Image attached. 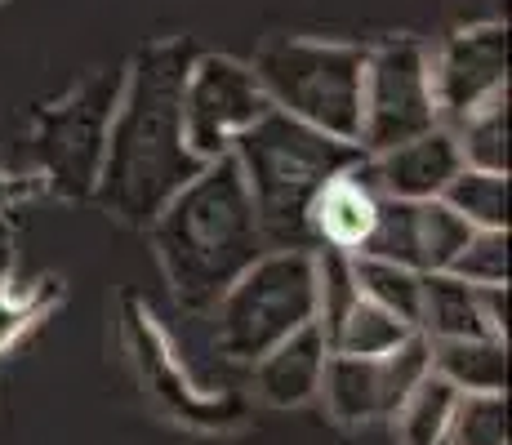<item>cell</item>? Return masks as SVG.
<instances>
[{
	"label": "cell",
	"instance_id": "obj_15",
	"mask_svg": "<svg viewBox=\"0 0 512 445\" xmlns=\"http://www.w3.org/2000/svg\"><path fill=\"white\" fill-rule=\"evenodd\" d=\"M419 334L437 339H495L486 325V312H481V290L450 272H423L419 285Z\"/></svg>",
	"mask_w": 512,
	"mask_h": 445
},
{
	"label": "cell",
	"instance_id": "obj_2",
	"mask_svg": "<svg viewBox=\"0 0 512 445\" xmlns=\"http://www.w3.org/2000/svg\"><path fill=\"white\" fill-rule=\"evenodd\" d=\"M152 245L174 299L187 312H210L236 276L268 250L232 152L205 161L192 183L161 205L152 219Z\"/></svg>",
	"mask_w": 512,
	"mask_h": 445
},
{
	"label": "cell",
	"instance_id": "obj_1",
	"mask_svg": "<svg viewBox=\"0 0 512 445\" xmlns=\"http://www.w3.org/2000/svg\"><path fill=\"white\" fill-rule=\"evenodd\" d=\"M192 58L196 49L183 36L156 41L121 81L94 196L130 227H152L161 205L205 165L183 138V81Z\"/></svg>",
	"mask_w": 512,
	"mask_h": 445
},
{
	"label": "cell",
	"instance_id": "obj_3",
	"mask_svg": "<svg viewBox=\"0 0 512 445\" xmlns=\"http://www.w3.org/2000/svg\"><path fill=\"white\" fill-rule=\"evenodd\" d=\"M232 156L241 165L254 214H259L263 241L272 250H317L308 232L312 201H317V192L334 174L352 170L366 152L357 143L330 138L312 130V125L294 121V116L277 112V107H268L232 143Z\"/></svg>",
	"mask_w": 512,
	"mask_h": 445
},
{
	"label": "cell",
	"instance_id": "obj_25",
	"mask_svg": "<svg viewBox=\"0 0 512 445\" xmlns=\"http://www.w3.org/2000/svg\"><path fill=\"white\" fill-rule=\"evenodd\" d=\"M54 285L41 294V290H14V281L5 276V267H0V352L9 348V343L18 339V334L27 330L32 321H41V312L49 308V299H54Z\"/></svg>",
	"mask_w": 512,
	"mask_h": 445
},
{
	"label": "cell",
	"instance_id": "obj_24",
	"mask_svg": "<svg viewBox=\"0 0 512 445\" xmlns=\"http://www.w3.org/2000/svg\"><path fill=\"white\" fill-rule=\"evenodd\" d=\"M446 272L468 285H508V232L477 227Z\"/></svg>",
	"mask_w": 512,
	"mask_h": 445
},
{
	"label": "cell",
	"instance_id": "obj_6",
	"mask_svg": "<svg viewBox=\"0 0 512 445\" xmlns=\"http://www.w3.org/2000/svg\"><path fill=\"white\" fill-rule=\"evenodd\" d=\"M441 125L437 98H432L428 49L410 36L366 49V76H361V152H388V147L419 138Z\"/></svg>",
	"mask_w": 512,
	"mask_h": 445
},
{
	"label": "cell",
	"instance_id": "obj_10",
	"mask_svg": "<svg viewBox=\"0 0 512 445\" xmlns=\"http://www.w3.org/2000/svg\"><path fill=\"white\" fill-rule=\"evenodd\" d=\"M428 72L441 125L464 121L481 103L508 94V27L477 23L455 32L437 54H428Z\"/></svg>",
	"mask_w": 512,
	"mask_h": 445
},
{
	"label": "cell",
	"instance_id": "obj_21",
	"mask_svg": "<svg viewBox=\"0 0 512 445\" xmlns=\"http://www.w3.org/2000/svg\"><path fill=\"white\" fill-rule=\"evenodd\" d=\"M450 134H455L464 165L508 174V94L481 103L477 112H468L464 121L450 125Z\"/></svg>",
	"mask_w": 512,
	"mask_h": 445
},
{
	"label": "cell",
	"instance_id": "obj_20",
	"mask_svg": "<svg viewBox=\"0 0 512 445\" xmlns=\"http://www.w3.org/2000/svg\"><path fill=\"white\" fill-rule=\"evenodd\" d=\"M441 201H446L468 227L508 232V174L472 170V165H464V170L446 183Z\"/></svg>",
	"mask_w": 512,
	"mask_h": 445
},
{
	"label": "cell",
	"instance_id": "obj_9",
	"mask_svg": "<svg viewBox=\"0 0 512 445\" xmlns=\"http://www.w3.org/2000/svg\"><path fill=\"white\" fill-rule=\"evenodd\" d=\"M428 370H432V339L415 330L388 356L330 352L326 370H321L317 397H326V410L334 423L361 428V423H374V419H392L397 405L406 401V392L415 388Z\"/></svg>",
	"mask_w": 512,
	"mask_h": 445
},
{
	"label": "cell",
	"instance_id": "obj_18",
	"mask_svg": "<svg viewBox=\"0 0 512 445\" xmlns=\"http://www.w3.org/2000/svg\"><path fill=\"white\" fill-rule=\"evenodd\" d=\"M410 334H415L410 321H401V316H392L388 308H379V303L357 294V299L348 303V312L334 321L326 343H330V352H343V356H388L392 348H401Z\"/></svg>",
	"mask_w": 512,
	"mask_h": 445
},
{
	"label": "cell",
	"instance_id": "obj_11",
	"mask_svg": "<svg viewBox=\"0 0 512 445\" xmlns=\"http://www.w3.org/2000/svg\"><path fill=\"white\" fill-rule=\"evenodd\" d=\"M130 352H134V365H139L143 383L152 388L156 405L165 414H174L187 428H201V432H219L228 423H241L245 419V405L228 397V392H205L187 379V370L174 361V348L165 343V334L152 325V316H143L139 308H130Z\"/></svg>",
	"mask_w": 512,
	"mask_h": 445
},
{
	"label": "cell",
	"instance_id": "obj_17",
	"mask_svg": "<svg viewBox=\"0 0 512 445\" xmlns=\"http://www.w3.org/2000/svg\"><path fill=\"white\" fill-rule=\"evenodd\" d=\"M464 392L450 388L437 370H428L415 388L406 392V401L397 405L392 423H397V441L401 445H446L450 419H455V405Z\"/></svg>",
	"mask_w": 512,
	"mask_h": 445
},
{
	"label": "cell",
	"instance_id": "obj_23",
	"mask_svg": "<svg viewBox=\"0 0 512 445\" xmlns=\"http://www.w3.org/2000/svg\"><path fill=\"white\" fill-rule=\"evenodd\" d=\"M446 445H508V397L504 392H464L450 419Z\"/></svg>",
	"mask_w": 512,
	"mask_h": 445
},
{
	"label": "cell",
	"instance_id": "obj_19",
	"mask_svg": "<svg viewBox=\"0 0 512 445\" xmlns=\"http://www.w3.org/2000/svg\"><path fill=\"white\" fill-rule=\"evenodd\" d=\"M348 267H352V285H357L361 299L379 303V308H388L392 316H401V321H410V325L419 321L423 272L388 263V259H374V254H348Z\"/></svg>",
	"mask_w": 512,
	"mask_h": 445
},
{
	"label": "cell",
	"instance_id": "obj_16",
	"mask_svg": "<svg viewBox=\"0 0 512 445\" xmlns=\"http://www.w3.org/2000/svg\"><path fill=\"white\" fill-rule=\"evenodd\" d=\"M432 370L459 392H508V343L504 339H437Z\"/></svg>",
	"mask_w": 512,
	"mask_h": 445
},
{
	"label": "cell",
	"instance_id": "obj_7",
	"mask_svg": "<svg viewBox=\"0 0 512 445\" xmlns=\"http://www.w3.org/2000/svg\"><path fill=\"white\" fill-rule=\"evenodd\" d=\"M121 81V72H94L36 121V161L63 196H94Z\"/></svg>",
	"mask_w": 512,
	"mask_h": 445
},
{
	"label": "cell",
	"instance_id": "obj_26",
	"mask_svg": "<svg viewBox=\"0 0 512 445\" xmlns=\"http://www.w3.org/2000/svg\"><path fill=\"white\" fill-rule=\"evenodd\" d=\"M0 241H5V236H0Z\"/></svg>",
	"mask_w": 512,
	"mask_h": 445
},
{
	"label": "cell",
	"instance_id": "obj_5",
	"mask_svg": "<svg viewBox=\"0 0 512 445\" xmlns=\"http://www.w3.org/2000/svg\"><path fill=\"white\" fill-rule=\"evenodd\" d=\"M263 94L277 112L312 130L357 143L361 134V76H366V49L334 41H299L285 36L259 49L254 58ZM361 147V143H357Z\"/></svg>",
	"mask_w": 512,
	"mask_h": 445
},
{
	"label": "cell",
	"instance_id": "obj_13",
	"mask_svg": "<svg viewBox=\"0 0 512 445\" xmlns=\"http://www.w3.org/2000/svg\"><path fill=\"white\" fill-rule=\"evenodd\" d=\"M374 214H379V187L370 178V165L361 156L352 170L334 174L326 187L317 192L308 210V232L317 250H343V254H357L366 245Z\"/></svg>",
	"mask_w": 512,
	"mask_h": 445
},
{
	"label": "cell",
	"instance_id": "obj_14",
	"mask_svg": "<svg viewBox=\"0 0 512 445\" xmlns=\"http://www.w3.org/2000/svg\"><path fill=\"white\" fill-rule=\"evenodd\" d=\"M326 356H330V343H326V330H321L317 321L294 330L290 339H281L277 348H268L250 365L259 401L277 405V410H294V405L312 401L321 388Z\"/></svg>",
	"mask_w": 512,
	"mask_h": 445
},
{
	"label": "cell",
	"instance_id": "obj_4",
	"mask_svg": "<svg viewBox=\"0 0 512 445\" xmlns=\"http://www.w3.org/2000/svg\"><path fill=\"white\" fill-rule=\"evenodd\" d=\"M210 312L219 352L228 361L254 365L268 348L317 321V254L263 250Z\"/></svg>",
	"mask_w": 512,
	"mask_h": 445
},
{
	"label": "cell",
	"instance_id": "obj_8",
	"mask_svg": "<svg viewBox=\"0 0 512 445\" xmlns=\"http://www.w3.org/2000/svg\"><path fill=\"white\" fill-rule=\"evenodd\" d=\"M268 107L250 63L228 54H196L183 81V138L201 161H219Z\"/></svg>",
	"mask_w": 512,
	"mask_h": 445
},
{
	"label": "cell",
	"instance_id": "obj_12",
	"mask_svg": "<svg viewBox=\"0 0 512 445\" xmlns=\"http://www.w3.org/2000/svg\"><path fill=\"white\" fill-rule=\"evenodd\" d=\"M366 165L379 196H392V201H437L450 178L464 170V156H459L450 125H437V130L388 147V152L366 156Z\"/></svg>",
	"mask_w": 512,
	"mask_h": 445
},
{
	"label": "cell",
	"instance_id": "obj_22",
	"mask_svg": "<svg viewBox=\"0 0 512 445\" xmlns=\"http://www.w3.org/2000/svg\"><path fill=\"white\" fill-rule=\"evenodd\" d=\"M472 232L477 227H468L441 196L437 201H419V272H446Z\"/></svg>",
	"mask_w": 512,
	"mask_h": 445
}]
</instances>
